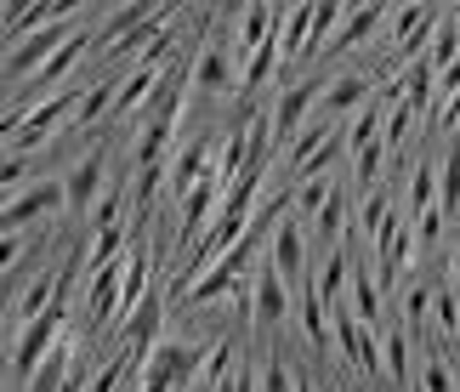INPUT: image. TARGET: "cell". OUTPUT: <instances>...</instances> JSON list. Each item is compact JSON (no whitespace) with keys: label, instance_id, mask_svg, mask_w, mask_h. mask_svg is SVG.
<instances>
[{"label":"cell","instance_id":"obj_1","mask_svg":"<svg viewBox=\"0 0 460 392\" xmlns=\"http://www.w3.org/2000/svg\"><path fill=\"white\" fill-rule=\"evenodd\" d=\"M324 75H307V80H290L285 92H279V102H273V142H290L302 137L307 126H313V114H318V102H324Z\"/></svg>","mask_w":460,"mask_h":392},{"label":"cell","instance_id":"obj_2","mask_svg":"<svg viewBox=\"0 0 460 392\" xmlns=\"http://www.w3.org/2000/svg\"><path fill=\"white\" fill-rule=\"evenodd\" d=\"M63 188H68V217H75V222H92L97 200L109 193V142H97L92 154H80L75 165H68Z\"/></svg>","mask_w":460,"mask_h":392},{"label":"cell","instance_id":"obj_3","mask_svg":"<svg viewBox=\"0 0 460 392\" xmlns=\"http://www.w3.org/2000/svg\"><path fill=\"white\" fill-rule=\"evenodd\" d=\"M80 102H85V92H75V85H68V92H58L51 102H40V109H34L23 126L6 137V154H34V148H46V137H58V126H68V120L80 114Z\"/></svg>","mask_w":460,"mask_h":392},{"label":"cell","instance_id":"obj_4","mask_svg":"<svg viewBox=\"0 0 460 392\" xmlns=\"http://www.w3.org/2000/svg\"><path fill=\"white\" fill-rule=\"evenodd\" d=\"M58 210H68V188L40 176L29 193H17V200L0 205V239H6V234H23V227H34V222H51Z\"/></svg>","mask_w":460,"mask_h":392},{"label":"cell","instance_id":"obj_5","mask_svg":"<svg viewBox=\"0 0 460 392\" xmlns=\"http://www.w3.org/2000/svg\"><path fill=\"white\" fill-rule=\"evenodd\" d=\"M239 85V58L227 40H199V51H193V92L205 97H222Z\"/></svg>","mask_w":460,"mask_h":392},{"label":"cell","instance_id":"obj_6","mask_svg":"<svg viewBox=\"0 0 460 392\" xmlns=\"http://www.w3.org/2000/svg\"><path fill=\"white\" fill-rule=\"evenodd\" d=\"M369 92H376V80L358 75V68H347V75H335V80L324 85V102H318L313 120H324V126H341L347 114H364L369 102H376Z\"/></svg>","mask_w":460,"mask_h":392},{"label":"cell","instance_id":"obj_7","mask_svg":"<svg viewBox=\"0 0 460 392\" xmlns=\"http://www.w3.org/2000/svg\"><path fill=\"white\" fill-rule=\"evenodd\" d=\"M268 262L285 273V284H307V234H302V222H296V217H285V222L273 227Z\"/></svg>","mask_w":460,"mask_h":392},{"label":"cell","instance_id":"obj_8","mask_svg":"<svg viewBox=\"0 0 460 392\" xmlns=\"http://www.w3.org/2000/svg\"><path fill=\"white\" fill-rule=\"evenodd\" d=\"M251 318L261 330H279L290 318V284H285V273H279L273 262L256 267V307H251Z\"/></svg>","mask_w":460,"mask_h":392},{"label":"cell","instance_id":"obj_9","mask_svg":"<svg viewBox=\"0 0 460 392\" xmlns=\"http://www.w3.org/2000/svg\"><path fill=\"white\" fill-rule=\"evenodd\" d=\"M386 17H393L386 6H352V12H347V23L335 29L330 51H335V58H341V51H358V46H369V40H376V29L386 23Z\"/></svg>","mask_w":460,"mask_h":392},{"label":"cell","instance_id":"obj_10","mask_svg":"<svg viewBox=\"0 0 460 392\" xmlns=\"http://www.w3.org/2000/svg\"><path fill=\"white\" fill-rule=\"evenodd\" d=\"M114 97H119V80H97V85H85V102H80V114L68 120V131L85 137V131H97L102 120H114Z\"/></svg>","mask_w":460,"mask_h":392},{"label":"cell","instance_id":"obj_11","mask_svg":"<svg viewBox=\"0 0 460 392\" xmlns=\"http://www.w3.org/2000/svg\"><path fill=\"white\" fill-rule=\"evenodd\" d=\"M313 17H318V6H290V12H285V29H279V51H285V68L307 63V46H313Z\"/></svg>","mask_w":460,"mask_h":392},{"label":"cell","instance_id":"obj_12","mask_svg":"<svg viewBox=\"0 0 460 392\" xmlns=\"http://www.w3.org/2000/svg\"><path fill=\"white\" fill-rule=\"evenodd\" d=\"M302 335L313 342V352L324 359L330 352V342H335V318H330V307L318 301V290H313V279L302 284Z\"/></svg>","mask_w":460,"mask_h":392},{"label":"cell","instance_id":"obj_13","mask_svg":"<svg viewBox=\"0 0 460 392\" xmlns=\"http://www.w3.org/2000/svg\"><path fill=\"white\" fill-rule=\"evenodd\" d=\"M347 296H352V313H358V325H364V330H381V279H376V267H352Z\"/></svg>","mask_w":460,"mask_h":392},{"label":"cell","instance_id":"obj_14","mask_svg":"<svg viewBox=\"0 0 460 392\" xmlns=\"http://www.w3.org/2000/svg\"><path fill=\"white\" fill-rule=\"evenodd\" d=\"M347 284H352V256H347V245H335V251H324V267H318L313 290H318L324 307H335V301L347 296Z\"/></svg>","mask_w":460,"mask_h":392},{"label":"cell","instance_id":"obj_15","mask_svg":"<svg viewBox=\"0 0 460 392\" xmlns=\"http://www.w3.org/2000/svg\"><path fill=\"white\" fill-rule=\"evenodd\" d=\"M381 376L393 381V387H403L410 392L415 381H410V325H393L381 335Z\"/></svg>","mask_w":460,"mask_h":392},{"label":"cell","instance_id":"obj_16","mask_svg":"<svg viewBox=\"0 0 460 392\" xmlns=\"http://www.w3.org/2000/svg\"><path fill=\"white\" fill-rule=\"evenodd\" d=\"M427 210H438V165L432 159H420V165L410 171V193H403V217L420 222Z\"/></svg>","mask_w":460,"mask_h":392},{"label":"cell","instance_id":"obj_17","mask_svg":"<svg viewBox=\"0 0 460 392\" xmlns=\"http://www.w3.org/2000/svg\"><path fill=\"white\" fill-rule=\"evenodd\" d=\"M273 75H285V51H279V34L268 46H256L251 51V63L239 68V92H261V85H268Z\"/></svg>","mask_w":460,"mask_h":392},{"label":"cell","instance_id":"obj_18","mask_svg":"<svg viewBox=\"0 0 460 392\" xmlns=\"http://www.w3.org/2000/svg\"><path fill=\"white\" fill-rule=\"evenodd\" d=\"M154 12H159V6H143V0H137V6H119V12H109V17H102V34H97V51H114V46L126 40L131 29H143Z\"/></svg>","mask_w":460,"mask_h":392},{"label":"cell","instance_id":"obj_19","mask_svg":"<svg viewBox=\"0 0 460 392\" xmlns=\"http://www.w3.org/2000/svg\"><path fill=\"white\" fill-rule=\"evenodd\" d=\"M427 63L438 68V75H444V68H455L460 63V23L444 12L438 17V29H432V46H427Z\"/></svg>","mask_w":460,"mask_h":392},{"label":"cell","instance_id":"obj_20","mask_svg":"<svg viewBox=\"0 0 460 392\" xmlns=\"http://www.w3.org/2000/svg\"><path fill=\"white\" fill-rule=\"evenodd\" d=\"M335 200V176H313V183H296V222H318V210Z\"/></svg>","mask_w":460,"mask_h":392},{"label":"cell","instance_id":"obj_21","mask_svg":"<svg viewBox=\"0 0 460 392\" xmlns=\"http://www.w3.org/2000/svg\"><path fill=\"white\" fill-rule=\"evenodd\" d=\"M438 210H444V217H460V142L438 159Z\"/></svg>","mask_w":460,"mask_h":392},{"label":"cell","instance_id":"obj_22","mask_svg":"<svg viewBox=\"0 0 460 392\" xmlns=\"http://www.w3.org/2000/svg\"><path fill=\"white\" fill-rule=\"evenodd\" d=\"M227 376H234V342H217L205 352V370H199V387H193V392H217Z\"/></svg>","mask_w":460,"mask_h":392},{"label":"cell","instance_id":"obj_23","mask_svg":"<svg viewBox=\"0 0 460 392\" xmlns=\"http://www.w3.org/2000/svg\"><path fill=\"white\" fill-rule=\"evenodd\" d=\"M313 227H318V239H324L330 251L341 245V234H347V193H341V188H335V200L318 210V222H313Z\"/></svg>","mask_w":460,"mask_h":392},{"label":"cell","instance_id":"obj_24","mask_svg":"<svg viewBox=\"0 0 460 392\" xmlns=\"http://www.w3.org/2000/svg\"><path fill=\"white\" fill-rule=\"evenodd\" d=\"M415 387H420V392H460V376H455L444 359H438V352H427V359H420Z\"/></svg>","mask_w":460,"mask_h":392},{"label":"cell","instance_id":"obj_25","mask_svg":"<svg viewBox=\"0 0 460 392\" xmlns=\"http://www.w3.org/2000/svg\"><path fill=\"white\" fill-rule=\"evenodd\" d=\"M415 109H410V102H398V109H386V126H381V142H386V154H398L403 148V142H410V126H415Z\"/></svg>","mask_w":460,"mask_h":392},{"label":"cell","instance_id":"obj_26","mask_svg":"<svg viewBox=\"0 0 460 392\" xmlns=\"http://www.w3.org/2000/svg\"><path fill=\"white\" fill-rule=\"evenodd\" d=\"M34 183H29V154H6L0 159V193L6 200H17V193H29Z\"/></svg>","mask_w":460,"mask_h":392},{"label":"cell","instance_id":"obj_27","mask_svg":"<svg viewBox=\"0 0 460 392\" xmlns=\"http://www.w3.org/2000/svg\"><path fill=\"white\" fill-rule=\"evenodd\" d=\"M432 313H438V330L444 335H460V301L449 284H432Z\"/></svg>","mask_w":460,"mask_h":392},{"label":"cell","instance_id":"obj_28","mask_svg":"<svg viewBox=\"0 0 460 392\" xmlns=\"http://www.w3.org/2000/svg\"><path fill=\"white\" fill-rule=\"evenodd\" d=\"M427 313H432V284H410V290H403V325L420 330Z\"/></svg>","mask_w":460,"mask_h":392},{"label":"cell","instance_id":"obj_29","mask_svg":"<svg viewBox=\"0 0 460 392\" xmlns=\"http://www.w3.org/2000/svg\"><path fill=\"white\" fill-rule=\"evenodd\" d=\"M261 392H296V376L285 359H268V370H261Z\"/></svg>","mask_w":460,"mask_h":392},{"label":"cell","instance_id":"obj_30","mask_svg":"<svg viewBox=\"0 0 460 392\" xmlns=\"http://www.w3.org/2000/svg\"><path fill=\"white\" fill-rule=\"evenodd\" d=\"M444 222H449L444 210H427V217L415 222V239H420V245H438V239H444Z\"/></svg>","mask_w":460,"mask_h":392},{"label":"cell","instance_id":"obj_31","mask_svg":"<svg viewBox=\"0 0 460 392\" xmlns=\"http://www.w3.org/2000/svg\"><path fill=\"white\" fill-rule=\"evenodd\" d=\"M449 273H455V284H460V239H455V251H449Z\"/></svg>","mask_w":460,"mask_h":392},{"label":"cell","instance_id":"obj_32","mask_svg":"<svg viewBox=\"0 0 460 392\" xmlns=\"http://www.w3.org/2000/svg\"><path fill=\"white\" fill-rule=\"evenodd\" d=\"M217 392H239V370H234V376H227V381H222Z\"/></svg>","mask_w":460,"mask_h":392}]
</instances>
